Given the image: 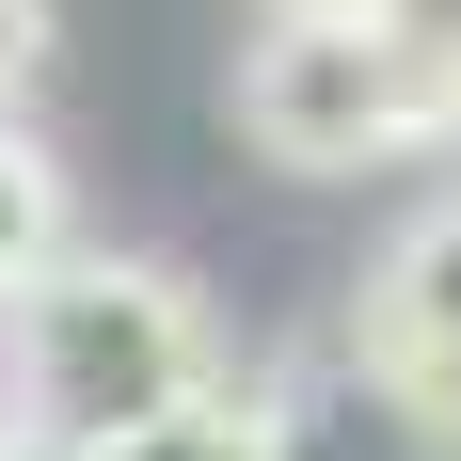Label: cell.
Here are the masks:
<instances>
[{
  "instance_id": "6da1fadb",
  "label": "cell",
  "mask_w": 461,
  "mask_h": 461,
  "mask_svg": "<svg viewBox=\"0 0 461 461\" xmlns=\"http://www.w3.org/2000/svg\"><path fill=\"white\" fill-rule=\"evenodd\" d=\"M0 319H16V414L64 429V446H128V429L191 414L223 382V334H207V303L159 255H64Z\"/></svg>"
},
{
  "instance_id": "7a4b0ae2",
  "label": "cell",
  "mask_w": 461,
  "mask_h": 461,
  "mask_svg": "<svg viewBox=\"0 0 461 461\" xmlns=\"http://www.w3.org/2000/svg\"><path fill=\"white\" fill-rule=\"evenodd\" d=\"M239 128L271 143L286 176H366V159L446 143V112L382 48V16H271V32L239 48Z\"/></svg>"
},
{
  "instance_id": "3957f363",
  "label": "cell",
  "mask_w": 461,
  "mask_h": 461,
  "mask_svg": "<svg viewBox=\"0 0 461 461\" xmlns=\"http://www.w3.org/2000/svg\"><path fill=\"white\" fill-rule=\"evenodd\" d=\"M350 366L398 382V398H429V414L461 398V191L414 207L366 255V286H350Z\"/></svg>"
},
{
  "instance_id": "277c9868",
  "label": "cell",
  "mask_w": 461,
  "mask_h": 461,
  "mask_svg": "<svg viewBox=\"0 0 461 461\" xmlns=\"http://www.w3.org/2000/svg\"><path fill=\"white\" fill-rule=\"evenodd\" d=\"M80 461H303V446H286V398H239V382H207L191 414L128 429V446H80Z\"/></svg>"
},
{
  "instance_id": "5b68a950",
  "label": "cell",
  "mask_w": 461,
  "mask_h": 461,
  "mask_svg": "<svg viewBox=\"0 0 461 461\" xmlns=\"http://www.w3.org/2000/svg\"><path fill=\"white\" fill-rule=\"evenodd\" d=\"M64 271V159H48L16 112H0V303Z\"/></svg>"
},
{
  "instance_id": "8992f818",
  "label": "cell",
  "mask_w": 461,
  "mask_h": 461,
  "mask_svg": "<svg viewBox=\"0 0 461 461\" xmlns=\"http://www.w3.org/2000/svg\"><path fill=\"white\" fill-rule=\"evenodd\" d=\"M366 16H382V48L414 64V95L461 128V0H366Z\"/></svg>"
},
{
  "instance_id": "52a82bcc",
  "label": "cell",
  "mask_w": 461,
  "mask_h": 461,
  "mask_svg": "<svg viewBox=\"0 0 461 461\" xmlns=\"http://www.w3.org/2000/svg\"><path fill=\"white\" fill-rule=\"evenodd\" d=\"M32 64H48V0H0V112L32 95Z\"/></svg>"
},
{
  "instance_id": "ba28073f",
  "label": "cell",
  "mask_w": 461,
  "mask_h": 461,
  "mask_svg": "<svg viewBox=\"0 0 461 461\" xmlns=\"http://www.w3.org/2000/svg\"><path fill=\"white\" fill-rule=\"evenodd\" d=\"M0 461H80L64 429H32V414H0Z\"/></svg>"
},
{
  "instance_id": "9c48e42d",
  "label": "cell",
  "mask_w": 461,
  "mask_h": 461,
  "mask_svg": "<svg viewBox=\"0 0 461 461\" xmlns=\"http://www.w3.org/2000/svg\"><path fill=\"white\" fill-rule=\"evenodd\" d=\"M271 16H366V0H271Z\"/></svg>"
}]
</instances>
